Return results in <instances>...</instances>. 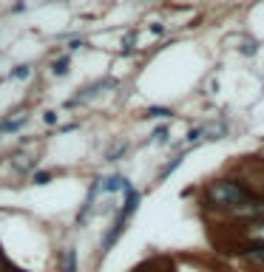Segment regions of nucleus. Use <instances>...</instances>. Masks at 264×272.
<instances>
[{"label":"nucleus","instance_id":"obj_1","mask_svg":"<svg viewBox=\"0 0 264 272\" xmlns=\"http://www.w3.org/2000/svg\"><path fill=\"white\" fill-rule=\"evenodd\" d=\"M253 199H256L253 190H247L242 182H230V179L210 182L208 190H204V202H208V207H213V210H224V213H230V216H233L238 207H244L247 202H253Z\"/></svg>","mask_w":264,"mask_h":272},{"label":"nucleus","instance_id":"obj_2","mask_svg":"<svg viewBox=\"0 0 264 272\" xmlns=\"http://www.w3.org/2000/svg\"><path fill=\"white\" fill-rule=\"evenodd\" d=\"M125 196H128V199H125V207L120 210V216H116V221H114V227L108 230L106 241H102V253H108V250H111V244H114L120 236H122V230H125V224H128V219H131L134 213H136V204H140V193L128 187V190H125Z\"/></svg>","mask_w":264,"mask_h":272},{"label":"nucleus","instance_id":"obj_3","mask_svg":"<svg viewBox=\"0 0 264 272\" xmlns=\"http://www.w3.org/2000/svg\"><path fill=\"white\" fill-rule=\"evenodd\" d=\"M242 258H247V261H253V264H264V244L244 247L242 250Z\"/></svg>","mask_w":264,"mask_h":272},{"label":"nucleus","instance_id":"obj_4","mask_svg":"<svg viewBox=\"0 0 264 272\" xmlns=\"http://www.w3.org/2000/svg\"><path fill=\"white\" fill-rule=\"evenodd\" d=\"M60 272H77V253H74V250H66V253H62Z\"/></svg>","mask_w":264,"mask_h":272},{"label":"nucleus","instance_id":"obj_5","mask_svg":"<svg viewBox=\"0 0 264 272\" xmlns=\"http://www.w3.org/2000/svg\"><path fill=\"white\" fill-rule=\"evenodd\" d=\"M68 57H60V60L52 65V71H54V77H62V74H68Z\"/></svg>","mask_w":264,"mask_h":272},{"label":"nucleus","instance_id":"obj_6","mask_svg":"<svg viewBox=\"0 0 264 272\" xmlns=\"http://www.w3.org/2000/svg\"><path fill=\"white\" fill-rule=\"evenodd\" d=\"M28 74H32V68H28V65H18V68L9 74V77H12V79H26Z\"/></svg>","mask_w":264,"mask_h":272},{"label":"nucleus","instance_id":"obj_7","mask_svg":"<svg viewBox=\"0 0 264 272\" xmlns=\"http://www.w3.org/2000/svg\"><path fill=\"white\" fill-rule=\"evenodd\" d=\"M52 182V173H34V185H46Z\"/></svg>","mask_w":264,"mask_h":272},{"label":"nucleus","instance_id":"obj_8","mask_svg":"<svg viewBox=\"0 0 264 272\" xmlns=\"http://www.w3.org/2000/svg\"><path fill=\"white\" fill-rule=\"evenodd\" d=\"M148 114L150 116H168V111H165V108H150Z\"/></svg>","mask_w":264,"mask_h":272},{"label":"nucleus","instance_id":"obj_9","mask_svg":"<svg viewBox=\"0 0 264 272\" xmlns=\"http://www.w3.org/2000/svg\"><path fill=\"white\" fill-rule=\"evenodd\" d=\"M154 136H156V142H165V136H168V128H159V131L154 133Z\"/></svg>","mask_w":264,"mask_h":272}]
</instances>
